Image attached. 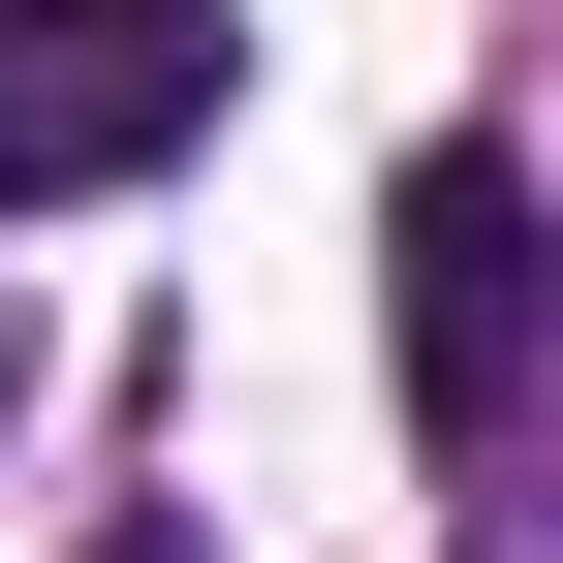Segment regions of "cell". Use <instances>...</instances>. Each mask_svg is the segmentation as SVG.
<instances>
[{"instance_id":"2","label":"cell","mask_w":563,"mask_h":563,"mask_svg":"<svg viewBox=\"0 0 563 563\" xmlns=\"http://www.w3.org/2000/svg\"><path fill=\"white\" fill-rule=\"evenodd\" d=\"M376 251H407V407H439V439H532V407H563V220L501 157H407Z\"/></svg>"},{"instance_id":"1","label":"cell","mask_w":563,"mask_h":563,"mask_svg":"<svg viewBox=\"0 0 563 563\" xmlns=\"http://www.w3.org/2000/svg\"><path fill=\"white\" fill-rule=\"evenodd\" d=\"M220 0H0V220H95V188H157L188 125H220Z\"/></svg>"}]
</instances>
